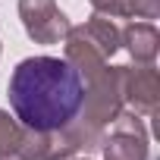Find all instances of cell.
<instances>
[{"label":"cell","mask_w":160,"mask_h":160,"mask_svg":"<svg viewBox=\"0 0 160 160\" xmlns=\"http://www.w3.org/2000/svg\"><path fill=\"white\" fill-rule=\"evenodd\" d=\"M10 107L25 129L57 132L66 129L85 104L78 69L60 57H28L10 75Z\"/></svg>","instance_id":"cell-1"}]
</instances>
